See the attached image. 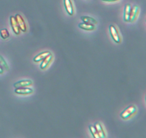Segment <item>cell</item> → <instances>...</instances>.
<instances>
[{"mask_svg": "<svg viewBox=\"0 0 146 138\" xmlns=\"http://www.w3.org/2000/svg\"><path fill=\"white\" fill-rule=\"evenodd\" d=\"M137 112V108L134 105H131L127 107L120 114V116L124 120L131 118Z\"/></svg>", "mask_w": 146, "mask_h": 138, "instance_id": "cell-1", "label": "cell"}, {"mask_svg": "<svg viewBox=\"0 0 146 138\" xmlns=\"http://www.w3.org/2000/svg\"><path fill=\"white\" fill-rule=\"evenodd\" d=\"M110 34L113 39V40L117 43H120L121 42V38L120 37L119 34L116 29V28L113 26V25H110Z\"/></svg>", "mask_w": 146, "mask_h": 138, "instance_id": "cell-2", "label": "cell"}, {"mask_svg": "<svg viewBox=\"0 0 146 138\" xmlns=\"http://www.w3.org/2000/svg\"><path fill=\"white\" fill-rule=\"evenodd\" d=\"M15 19L17 22V23L18 24L19 29L22 31L23 32H25L26 31V25L24 21V19L22 17V16L19 14H17L15 16Z\"/></svg>", "mask_w": 146, "mask_h": 138, "instance_id": "cell-3", "label": "cell"}, {"mask_svg": "<svg viewBox=\"0 0 146 138\" xmlns=\"http://www.w3.org/2000/svg\"><path fill=\"white\" fill-rule=\"evenodd\" d=\"M139 8L137 5H134L131 8L130 18H129V22L132 23L136 19L139 14Z\"/></svg>", "mask_w": 146, "mask_h": 138, "instance_id": "cell-4", "label": "cell"}, {"mask_svg": "<svg viewBox=\"0 0 146 138\" xmlns=\"http://www.w3.org/2000/svg\"><path fill=\"white\" fill-rule=\"evenodd\" d=\"M52 58H53V56L51 53L50 55L47 56L46 58H44L42 60V63L40 65V68L43 70L46 69L49 66V65L50 64L52 60Z\"/></svg>", "mask_w": 146, "mask_h": 138, "instance_id": "cell-5", "label": "cell"}, {"mask_svg": "<svg viewBox=\"0 0 146 138\" xmlns=\"http://www.w3.org/2000/svg\"><path fill=\"white\" fill-rule=\"evenodd\" d=\"M33 82L31 80H22L18 81L14 84V86L17 88H20V87H25L27 86H30L32 85Z\"/></svg>", "mask_w": 146, "mask_h": 138, "instance_id": "cell-6", "label": "cell"}, {"mask_svg": "<svg viewBox=\"0 0 146 138\" xmlns=\"http://www.w3.org/2000/svg\"><path fill=\"white\" fill-rule=\"evenodd\" d=\"M15 93L18 94H21V95H27L33 93V90L32 89L29 88V87H20V88H17L15 90Z\"/></svg>", "mask_w": 146, "mask_h": 138, "instance_id": "cell-7", "label": "cell"}, {"mask_svg": "<svg viewBox=\"0 0 146 138\" xmlns=\"http://www.w3.org/2000/svg\"><path fill=\"white\" fill-rule=\"evenodd\" d=\"M10 22H11V25L12 28H13L14 33L17 35H19L20 34V29L19 28L18 24L16 20L15 17L13 16H11L10 17Z\"/></svg>", "mask_w": 146, "mask_h": 138, "instance_id": "cell-8", "label": "cell"}, {"mask_svg": "<svg viewBox=\"0 0 146 138\" xmlns=\"http://www.w3.org/2000/svg\"><path fill=\"white\" fill-rule=\"evenodd\" d=\"M64 4L67 13L70 15L74 14V7L71 0H64Z\"/></svg>", "mask_w": 146, "mask_h": 138, "instance_id": "cell-9", "label": "cell"}, {"mask_svg": "<svg viewBox=\"0 0 146 138\" xmlns=\"http://www.w3.org/2000/svg\"><path fill=\"white\" fill-rule=\"evenodd\" d=\"M95 127L100 138H106V134L104 128L100 123H96L95 124Z\"/></svg>", "mask_w": 146, "mask_h": 138, "instance_id": "cell-10", "label": "cell"}, {"mask_svg": "<svg viewBox=\"0 0 146 138\" xmlns=\"http://www.w3.org/2000/svg\"><path fill=\"white\" fill-rule=\"evenodd\" d=\"M132 6L129 4H127L124 8V19L127 22H129L130 14Z\"/></svg>", "mask_w": 146, "mask_h": 138, "instance_id": "cell-11", "label": "cell"}, {"mask_svg": "<svg viewBox=\"0 0 146 138\" xmlns=\"http://www.w3.org/2000/svg\"><path fill=\"white\" fill-rule=\"evenodd\" d=\"M51 53L49 51H45L43 52L42 53H40L38 55H36L34 58V61L35 62H39L42 61L44 58H46L47 56L50 55Z\"/></svg>", "mask_w": 146, "mask_h": 138, "instance_id": "cell-12", "label": "cell"}, {"mask_svg": "<svg viewBox=\"0 0 146 138\" xmlns=\"http://www.w3.org/2000/svg\"><path fill=\"white\" fill-rule=\"evenodd\" d=\"M81 19L84 23H88V24H97V21L93 18L87 16H81Z\"/></svg>", "mask_w": 146, "mask_h": 138, "instance_id": "cell-13", "label": "cell"}, {"mask_svg": "<svg viewBox=\"0 0 146 138\" xmlns=\"http://www.w3.org/2000/svg\"><path fill=\"white\" fill-rule=\"evenodd\" d=\"M79 27L80 28L87 30V31H92L95 30V27L94 25L91 24H88L86 23H81L79 24Z\"/></svg>", "mask_w": 146, "mask_h": 138, "instance_id": "cell-14", "label": "cell"}, {"mask_svg": "<svg viewBox=\"0 0 146 138\" xmlns=\"http://www.w3.org/2000/svg\"><path fill=\"white\" fill-rule=\"evenodd\" d=\"M89 129H90V132L92 134V136L94 138H100L95 126H90L89 127Z\"/></svg>", "mask_w": 146, "mask_h": 138, "instance_id": "cell-15", "label": "cell"}, {"mask_svg": "<svg viewBox=\"0 0 146 138\" xmlns=\"http://www.w3.org/2000/svg\"><path fill=\"white\" fill-rule=\"evenodd\" d=\"M0 34H1V37L4 39L9 37V33L8 31L5 28L1 30L0 31Z\"/></svg>", "mask_w": 146, "mask_h": 138, "instance_id": "cell-16", "label": "cell"}, {"mask_svg": "<svg viewBox=\"0 0 146 138\" xmlns=\"http://www.w3.org/2000/svg\"><path fill=\"white\" fill-rule=\"evenodd\" d=\"M0 64L5 69L9 70V66H8L7 63L6 62V61H5V60L1 56H0Z\"/></svg>", "mask_w": 146, "mask_h": 138, "instance_id": "cell-17", "label": "cell"}, {"mask_svg": "<svg viewBox=\"0 0 146 138\" xmlns=\"http://www.w3.org/2000/svg\"><path fill=\"white\" fill-rule=\"evenodd\" d=\"M103 1H106V2H114V1H119V0H102Z\"/></svg>", "mask_w": 146, "mask_h": 138, "instance_id": "cell-18", "label": "cell"}, {"mask_svg": "<svg viewBox=\"0 0 146 138\" xmlns=\"http://www.w3.org/2000/svg\"><path fill=\"white\" fill-rule=\"evenodd\" d=\"M3 73V69L0 66V74H2Z\"/></svg>", "mask_w": 146, "mask_h": 138, "instance_id": "cell-19", "label": "cell"}]
</instances>
